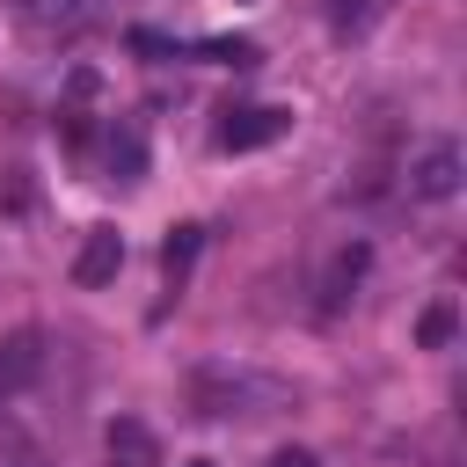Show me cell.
Returning <instances> with one entry per match:
<instances>
[{
  "label": "cell",
  "mask_w": 467,
  "mask_h": 467,
  "mask_svg": "<svg viewBox=\"0 0 467 467\" xmlns=\"http://www.w3.org/2000/svg\"><path fill=\"white\" fill-rule=\"evenodd\" d=\"M190 409L212 416V423H234V416H277L292 409V379L277 372H255V365H197L190 372Z\"/></svg>",
  "instance_id": "1"
},
{
  "label": "cell",
  "mask_w": 467,
  "mask_h": 467,
  "mask_svg": "<svg viewBox=\"0 0 467 467\" xmlns=\"http://www.w3.org/2000/svg\"><path fill=\"white\" fill-rule=\"evenodd\" d=\"M460 175H467V161H460V146L452 139H431V146H416L409 153V197L416 204H445V197H460Z\"/></svg>",
  "instance_id": "2"
},
{
  "label": "cell",
  "mask_w": 467,
  "mask_h": 467,
  "mask_svg": "<svg viewBox=\"0 0 467 467\" xmlns=\"http://www.w3.org/2000/svg\"><path fill=\"white\" fill-rule=\"evenodd\" d=\"M285 131H292V109H277V102H248V109H226L219 117V146L226 153H255V146H270Z\"/></svg>",
  "instance_id": "3"
},
{
  "label": "cell",
  "mask_w": 467,
  "mask_h": 467,
  "mask_svg": "<svg viewBox=\"0 0 467 467\" xmlns=\"http://www.w3.org/2000/svg\"><path fill=\"white\" fill-rule=\"evenodd\" d=\"M36 372H44V328H15V336H0V401H15Z\"/></svg>",
  "instance_id": "4"
},
{
  "label": "cell",
  "mask_w": 467,
  "mask_h": 467,
  "mask_svg": "<svg viewBox=\"0 0 467 467\" xmlns=\"http://www.w3.org/2000/svg\"><path fill=\"white\" fill-rule=\"evenodd\" d=\"M124 270V234L117 226H88L80 255H73V285H109Z\"/></svg>",
  "instance_id": "5"
},
{
  "label": "cell",
  "mask_w": 467,
  "mask_h": 467,
  "mask_svg": "<svg viewBox=\"0 0 467 467\" xmlns=\"http://www.w3.org/2000/svg\"><path fill=\"white\" fill-rule=\"evenodd\" d=\"M102 452H109V467H161V438L139 416H117L109 438H102Z\"/></svg>",
  "instance_id": "6"
},
{
  "label": "cell",
  "mask_w": 467,
  "mask_h": 467,
  "mask_svg": "<svg viewBox=\"0 0 467 467\" xmlns=\"http://www.w3.org/2000/svg\"><path fill=\"white\" fill-rule=\"evenodd\" d=\"M365 263H372V248L365 241H350L336 263H328V277H321V314H336L350 292H358V277H365Z\"/></svg>",
  "instance_id": "7"
},
{
  "label": "cell",
  "mask_w": 467,
  "mask_h": 467,
  "mask_svg": "<svg viewBox=\"0 0 467 467\" xmlns=\"http://www.w3.org/2000/svg\"><path fill=\"white\" fill-rule=\"evenodd\" d=\"M139 168H146V139H139L131 117H117V124H109V175H117V182H139Z\"/></svg>",
  "instance_id": "8"
},
{
  "label": "cell",
  "mask_w": 467,
  "mask_h": 467,
  "mask_svg": "<svg viewBox=\"0 0 467 467\" xmlns=\"http://www.w3.org/2000/svg\"><path fill=\"white\" fill-rule=\"evenodd\" d=\"M197 241H204V226H175V234L161 241V270H168L175 292H182V277H190V263H197Z\"/></svg>",
  "instance_id": "9"
},
{
  "label": "cell",
  "mask_w": 467,
  "mask_h": 467,
  "mask_svg": "<svg viewBox=\"0 0 467 467\" xmlns=\"http://www.w3.org/2000/svg\"><path fill=\"white\" fill-rule=\"evenodd\" d=\"M197 51H204L212 66H255V58H263L248 36H212V44H197Z\"/></svg>",
  "instance_id": "10"
},
{
  "label": "cell",
  "mask_w": 467,
  "mask_h": 467,
  "mask_svg": "<svg viewBox=\"0 0 467 467\" xmlns=\"http://www.w3.org/2000/svg\"><path fill=\"white\" fill-rule=\"evenodd\" d=\"M452 328H460V314H452V299H438V306L423 314V328H416V336H423L431 350H445V343H452Z\"/></svg>",
  "instance_id": "11"
},
{
  "label": "cell",
  "mask_w": 467,
  "mask_h": 467,
  "mask_svg": "<svg viewBox=\"0 0 467 467\" xmlns=\"http://www.w3.org/2000/svg\"><path fill=\"white\" fill-rule=\"evenodd\" d=\"M365 22H372V0H328V29L336 36H358Z\"/></svg>",
  "instance_id": "12"
},
{
  "label": "cell",
  "mask_w": 467,
  "mask_h": 467,
  "mask_svg": "<svg viewBox=\"0 0 467 467\" xmlns=\"http://www.w3.org/2000/svg\"><path fill=\"white\" fill-rule=\"evenodd\" d=\"M15 7H22L36 29H51V22H73V15H80V0H15Z\"/></svg>",
  "instance_id": "13"
},
{
  "label": "cell",
  "mask_w": 467,
  "mask_h": 467,
  "mask_svg": "<svg viewBox=\"0 0 467 467\" xmlns=\"http://www.w3.org/2000/svg\"><path fill=\"white\" fill-rule=\"evenodd\" d=\"M263 467H321V460H314V452H306V445H285V452H270V460H263Z\"/></svg>",
  "instance_id": "14"
},
{
  "label": "cell",
  "mask_w": 467,
  "mask_h": 467,
  "mask_svg": "<svg viewBox=\"0 0 467 467\" xmlns=\"http://www.w3.org/2000/svg\"><path fill=\"white\" fill-rule=\"evenodd\" d=\"M182 467H212V460H182Z\"/></svg>",
  "instance_id": "15"
}]
</instances>
